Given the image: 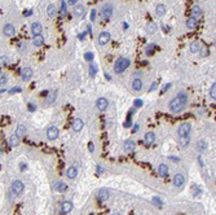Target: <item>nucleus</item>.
<instances>
[{"instance_id":"obj_1","label":"nucleus","mask_w":216,"mask_h":215,"mask_svg":"<svg viewBox=\"0 0 216 215\" xmlns=\"http://www.w3.org/2000/svg\"><path fill=\"white\" fill-rule=\"evenodd\" d=\"M188 101H189V97H188V95L185 94V92H180V94H177L176 97H173L170 101V105H168L170 112L173 113V114L180 113L181 110L188 105Z\"/></svg>"},{"instance_id":"obj_2","label":"nucleus","mask_w":216,"mask_h":215,"mask_svg":"<svg viewBox=\"0 0 216 215\" xmlns=\"http://www.w3.org/2000/svg\"><path fill=\"white\" fill-rule=\"evenodd\" d=\"M131 65V60L127 57H120L118 58L117 61H115L114 64V71L115 74H122L123 71H126V70L128 69V66Z\"/></svg>"},{"instance_id":"obj_3","label":"nucleus","mask_w":216,"mask_h":215,"mask_svg":"<svg viewBox=\"0 0 216 215\" xmlns=\"http://www.w3.org/2000/svg\"><path fill=\"white\" fill-rule=\"evenodd\" d=\"M100 16H101L102 20H110L111 16H113V5L109 4V3L104 4L101 10H100Z\"/></svg>"},{"instance_id":"obj_4","label":"nucleus","mask_w":216,"mask_h":215,"mask_svg":"<svg viewBox=\"0 0 216 215\" xmlns=\"http://www.w3.org/2000/svg\"><path fill=\"white\" fill-rule=\"evenodd\" d=\"M177 133L180 138H189L192 133V124L190 123H182L177 128Z\"/></svg>"},{"instance_id":"obj_5","label":"nucleus","mask_w":216,"mask_h":215,"mask_svg":"<svg viewBox=\"0 0 216 215\" xmlns=\"http://www.w3.org/2000/svg\"><path fill=\"white\" fill-rule=\"evenodd\" d=\"M24 188H25L24 183H22L21 180H14L12 183V187H10V191H12L13 194L18 196V194H21L22 192H24Z\"/></svg>"},{"instance_id":"obj_6","label":"nucleus","mask_w":216,"mask_h":215,"mask_svg":"<svg viewBox=\"0 0 216 215\" xmlns=\"http://www.w3.org/2000/svg\"><path fill=\"white\" fill-rule=\"evenodd\" d=\"M58 135H60V131L56 126L48 127V130H47V139L48 140H56L58 138Z\"/></svg>"},{"instance_id":"obj_7","label":"nucleus","mask_w":216,"mask_h":215,"mask_svg":"<svg viewBox=\"0 0 216 215\" xmlns=\"http://www.w3.org/2000/svg\"><path fill=\"white\" fill-rule=\"evenodd\" d=\"M110 39H111L110 32L109 31H102L101 34L98 35V44L104 47V46H106V44L110 42Z\"/></svg>"},{"instance_id":"obj_8","label":"nucleus","mask_w":216,"mask_h":215,"mask_svg":"<svg viewBox=\"0 0 216 215\" xmlns=\"http://www.w3.org/2000/svg\"><path fill=\"white\" fill-rule=\"evenodd\" d=\"M32 77V69L29 68V66H26V68H24L21 70V78L24 82H29L30 79H31Z\"/></svg>"},{"instance_id":"obj_9","label":"nucleus","mask_w":216,"mask_h":215,"mask_svg":"<svg viewBox=\"0 0 216 215\" xmlns=\"http://www.w3.org/2000/svg\"><path fill=\"white\" fill-rule=\"evenodd\" d=\"M73 13L75 14V17H78V18H83L84 14H85V8L82 4H75L74 5V9H73Z\"/></svg>"},{"instance_id":"obj_10","label":"nucleus","mask_w":216,"mask_h":215,"mask_svg":"<svg viewBox=\"0 0 216 215\" xmlns=\"http://www.w3.org/2000/svg\"><path fill=\"white\" fill-rule=\"evenodd\" d=\"M184 184H185V176L182 174H176L173 177V185L176 188H181L184 187Z\"/></svg>"},{"instance_id":"obj_11","label":"nucleus","mask_w":216,"mask_h":215,"mask_svg":"<svg viewBox=\"0 0 216 215\" xmlns=\"http://www.w3.org/2000/svg\"><path fill=\"white\" fill-rule=\"evenodd\" d=\"M3 34H4L5 36H9V38H12V36H14V34H16V29H14L13 25L7 24L4 27H3Z\"/></svg>"},{"instance_id":"obj_12","label":"nucleus","mask_w":216,"mask_h":215,"mask_svg":"<svg viewBox=\"0 0 216 215\" xmlns=\"http://www.w3.org/2000/svg\"><path fill=\"white\" fill-rule=\"evenodd\" d=\"M84 127V122L80 119V118H75V119L73 121V124H71V128L74 130L75 132H79L82 131V128Z\"/></svg>"},{"instance_id":"obj_13","label":"nucleus","mask_w":216,"mask_h":215,"mask_svg":"<svg viewBox=\"0 0 216 215\" xmlns=\"http://www.w3.org/2000/svg\"><path fill=\"white\" fill-rule=\"evenodd\" d=\"M61 210H62V214H69L73 210V202L69 201V200H65L61 203Z\"/></svg>"},{"instance_id":"obj_14","label":"nucleus","mask_w":216,"mask_h":215,"mask_svg":"<svg viewBox=\"0 0 216 215\" xmlns=\"http://www.w3.org/2000/svg\"><path fill=\"white\" fill-rule=\"evenodd\" d=\"M107 105H109V101H107L106 99H104V97H100L97 101H96V106H97V109L100 110V112H104V110L107 108Z\"/></svg>"},{"instance_id":"obj_15","label":"nucleus","mask_w":216,"mask_h":215,"mask_svg":"<svg viewBox=\"0 0 216 215\" xmlns=\"http://www.w3.org/2000/svg\"><path fill=\"white\" fill-rule=\"evenodd\" d=\"M109 197H110V193H109V191H107V189H100V191L97 192V198H98V201H101V202L107 201V200H109Z\"/></svg>"},{"instance_id":"obj_16","label":"nucleus","mask_w":216,"mask_h":215,"mask_svg":"<svg viewBox=\"0 0 216 215\" xmlns=\"http://www.w3.org/2000/svg\"><path fill=\"white\" fill-rule=\"evenodd\" d=\"M124 149H126V152H128V153H132V152L136 149V143L131 139L126 140L124 141Z\"/></svg>"},{"instance_id":"obj_17","label":"nucleus","mask_w":216,"mask_h":215,"mask_svg":"<svg viewBox=\"0 0 216 215\" xmlns=\"http://www.w3.org/2000/svg\"><path fill=\"white\" fill-rule=\"evenodd\" d=\"M26 132H27V128H26V126L25 124H20L16 128V132H14V135H16L18 139H21V138H24V136L26 135Z\"/></svg>"},{"instance_id":"obj_18","label":"nucleus","mask_w":216,"mask_h":215,"mask_svg":"<svg viewBox=\"0 0 216 215\" xmlns=\"http://www.w3.org/2000/svg\"><path fill=\"white\" fill-rule=\"evenodd\" d=\"M43 31V27L42 25H40V22H34V24L31 25V32L32 35H40Z\"/></svg>"},{"instance_id":"obj_19","label":"nucleus","mask_w":216,"mask_h":215,"mask_svg":"<svg viewBox=\"0 0 216 215\" xmlns=\"http://www.w3.org/2000/svg\"><path fill=\"white\" fill-rule=\"evenodd\" d=\"M76 175H78V167L76 166H70L68 169V171H66V176L69 179H75Z\"/></svg>"},{"instance_id":"obj_20","label":"nucleus","mask_w":216,"mask_h":215,"mask_svg":"<svg viewBox=\"0 0 216 215\" xmlns=\"http://www.w3.org/2000/svg\"><path fill=\"white\" fill-rule=\"evenodd\" d=\"M197 25H198V21H197V18L194 17H189L187 20V27L189 29V30H194V29L197 27Z\"/></svg>"},{"instance_id":"obj_21","label":"nucleus","mask_w":216,"mask_h":215,"mask_svg":"<svg viewBox=\"0 0 216 215\" xmlns=\"http://www.w3.org/2000/svg\"><path fill=\"white\" fill-rule=\"evenodd\" d=\"M132 90L136 91V92H139V91L143 90V80L139 79V78L133 79V82H132Z\"/></svg>"},{"instance_id":"obj_22","label":"nucleus","mask_w":216,"mask_h":215,"mask_svg":"<svg viewBox=\"0 0 216 215\" xmlns=\"http://www.w3.org/2000/svg\"><path fill=\"white\" fill-rule=\"evenodd\" d=\"M32 44H34L35 47H42L44 44V38L43 35H34V38H32Z\"/></svg>"},{"instance_id":"obj_23","label":"nucleus","mask_w":216,"mask_h":215,"mask_svg":"<svg viewBox=\"0 0 216 215\" xmlns=\"http://www.w3.org/2000/svg\"><path fill=\"white\" fill-rule=\"evenodd\" d=\"M201 49H202V44H201V42H198V40H195V42H193L190 44V52L192 53H197V52H199Z\"/></svg>"},{"instance_id":"obj_24","label":"nucleus","mask_w":216,"mask_h":215,"mask_svg":"<svg viewBox=\"0 0 216 215\" xmlns=\"http://www.w3.org/2000/svg\"><path fill=\"white\" fill-rule=\"evenodd\" d=\"M47 14L51 18L56 17V14H57V8H56L54 4H49L47 7Z\"/></svg>"},{"instance_id":"obj_25","label":"nucleus","mask_w":216,"mask_h":215,"mask_svg":"<svg viewBox=\"0 0 216 215\" xmlns=\"http://www.w3.org/2000/svg\"><path fill=\"white\" fill-rule=\"evenodd\" d=\"M158 172H159V175H161L162 177H166L167 175H168V166L165 165V163L159 165V167H158Z\"/></svg>"},{"instance_id":"obj_26","label":"nucleus","mask_w":216,"mask_h":215,"mask_svg":"<svg viewBox=\"0 0 216 215\" xmlns=\"http://www.w3.org/2000/svg\"><path fill=\"white\" fill-rule=\"evenodd\" d=\"M192 13H193V17H194V18H199V17L203 14V10L201 9V7H199L198 4H195V5H193Z\"/></svg>"},{"instance_id":"obj_27","label":"nucleus","mask_w":216,"mask_h":215,"mask_svg":"<svg viewBox=\"0 0 216 215\" xmlns=\"http://www.w3.org/2000/svg\"><path fill=\"white\" fill-rule=\"evenodd\" d=\"M155 14H157L158 17H163L166 14V7L165 4H158L157 8H155Z\"/></svg>"},{"instance_id":"obj_28","label":"nucleus","mask_w":216,"mask_h":215,"mask_svg":"<svg viewBox=\"0 0 216 215\" xmlns=\"http://www.w3.org/2000/svg\"><path fill=\"white\" fill-rule=\"evenodd\" d=\"M66 189H68V185H66L65 183H62V181H58V183H56V184H54V191L60 192V193L65 192Z\"/></svg>"},{"instance_id":"obj_29","label":"nucleus","mask_w":216,"mask_h":215,"mask_svg":"<svg viewBox=\"0 0 216 215\" xmlns=\"http://www.w3.org/2000/svg\"><path fill=\"white\" fill-rule=\"evenodd\" d=\"M155 141V133L154 132H148L146 135H145V143L146 144H149V145H150V144H153Z\"/></svg>"},{"instance_id":"obj_30","label":"nucleus","mask_w":216,"mask_h":215,"mask_svg":"<svg viewBox=\"0 0 216 215\" xmlns=\"http://www.w3.org/2000/svg\"><path fill=\"white\" fill-rule=\"evenodd\" d=\"M197 149H198V152H201V153L206 152V149H207V141L206 140H199L198 144H197Z\"/></svg>"},{"instance_id":"obj_31","label":"nucleus","mask_w":216,"mask_h":215,"mask_svg":"<svg viewBox=\"0 0 216 215\" xmlns=\"http://www.w3.org/2000/svg\"><path fill=\"white\" fill-rule=\"evenodd\" d=\"M157 24H154V22H151V24H149L146 26V32L148 34H154L155 31H157Z\"/></svg>"},{"instance_id":"obj_32","label":"nucleus","mask_w":216,"mask_h":215,"mask_svg":"<svg viewBox=\"0 0 216 215\" xmlns=\"http://www.w3.org/2000/svg\"><path fill=\"white\" fill-rule=\"evenodd\" d=\"M18 144H20V139H18L16 135H12V136H10V138H9V145L14 148V147H17Z\"/></svg>"},{"instance_id":"obj_33","label":"nucleus","mask_w":216,"mask_h":215,"mask_svg":"<svg viewBox=\"0 0 216 215\" xmlns=\"http://www.w3.org/2000/svg\"><path fill=\"white\" fill-rule=\"evenodd\" d=\"M7 82H8V75L4 74V73H1V74H0V87L5 86Z\"/></svg>"},{"instance_id":"obj_34","label":"nucleus","mask_w":216,"mask_h":215,"mask_svg":"<svg viewBox=\"0 0 216 215\" xmlns=\"http://www.w3.org/2000/svg\"><path fill=\"white\" fill-rule=\"evenodd\" d=\"M9 64V58L7 56H1L0 57V68H4V66H7Z\"/></svg>"},{"instance_id":"obj_35","label":"nucleus","mask_w":216,"mask_h":215,"mask_svg":"<svg viewBox=\"0 0 216 215\" xmlns=\"http://www.w3.org/2000/svg\"><path fill=\"white\" fill-rule=\"evenodd\" d=\"M154 51H155V44H149L148 46V48H146V54L148 56H151L153 53H154Z\"/></svg>"},{"instance_id":"obj_36","label":"nucleus","mask_w":216,"mask_h":215,"mask_svg":"<svg viewBox=\"0 0 216 215\" xmlns=\"http://www.w3.org/2000/svg\"><path fill=\"white\" fill-rule=\"evenodd\" d=\"M210 97L211 99H216V83L214 82V84L211 86V88H210Z\"/></svg>"},{"instance_id":"obj_37","label":"nucleus","mask_w":216,"mask_h":215,"mask_svg":"<svg viewBox=\"0 0 216 215\" xmlns=\"http://www.w3.org/2000/svg\"><path fill=\"white\" fill-rule=\"evenodd\" d=\"M96 73H97V68H96V65H89V75L91 77H95Z\"/></svg>"},{"instance_id":"obj_38","label":"nucleus","mask_w":216,"mask_h":215,"mask_svg":"<svg viewBox=\"0 0 216 215\" xmlns=\"http://www.w3.org/2000/svg\"><path fill=\"white\" fill-rule=\"evenodd\" d=\"M84 57H85V60L87 61H93V53H92V52H87V53L84 54Z\"/></svg>"},{"instance_id":"obj_39","label":"nucleus","mask_w":216,"mask_h":215,"mask_svg":"<svg viewBox=\"0 0 216 215\" xmlns=\"http://www.w3.org/2000/svg\"><path fill=\"white\" fill-rule=\"evenodd\" d=\"M54 100H56V92H53V94H52V95L49 96V99H47V101H46V102H47V104H52V102L54 101Z\"/></svg>"},{"instance_id":"obj_40","label":"nucleus","mask_w":216,"mask_h":215,"mask_svg":"<svg viewBox=\"0 0 216 215\" xmlns=\"http://www.w3.org/2000/svg\"><path fill=\"white\" fill-rule=\"evenodd\" d=\"M189 143V138H180V145L185 147Z\"/></svg>"},{"instance_id":"obj_41","label":"nucleus","mask_w":216,"mask_h":215,"mask_svg":"<svg viewBox=\"0 0 216 215\" xmlns=\"http://www.w3.org/2000/svg\"><path fill=\"white\" fill-rule=\"evenodd\" d=\"M96 20V10L95 9H92V12H91V21L93 22Z\"/></svg>"},{"instance_id":"obj_42","label":"nucleus","mask_w":216,"mask_h":215,"mask_svg":"<svg viewBox=\"0 0 216 215\" xmlns=\"http://www.w3.org/2000/svg\"><path fill=\"white\" fill-rule=\"evenodd\" d=\"M153 202H154V203H157V205H158V206H161V205H162V202H161V200H159L158 197H154V198H153Z\"/></svg>"},{"instance_id":"obj_43","label":"nucleus","mask_w":216,"mask_h":215,"mask_svg":"<svg viewBox=\"0 0 216 215\" xmlns=\"http://www.w3.org/2000/svg\"><path fill=\"white\" fill-rule=\"evenodd\" d=\"M137 106H143V100H136L135 101V108Z\"/></svg>"},{"instance_id":"obj_44","label":"nucleus","mask_w":216,"mask_h":215,"mask_svg":"<svg viewBox=\"0 0 216 215\" xmlns=\"http://www.w3.org/2000/svg\"><path fill=\"white\" fill-rule=\"evenodd\" d=\"M88 149H89V152H91V153L95 150V145H93V143H89V144H88Z\"/></svg>"},{"instance_id":"obj_45","label":"nucleus","mask_w":216,"mask_h":215,"mask_svg":"<svg viewBox=\"0 0 216 215\" xmlns=\"http://www.w3.org/2000/svg\"><path fill=\"white\" fill-rule=\"evenodd\" d=\"M96 169H97V174H104V167H102V166L98 165Z\"/></svg>"},{"instance_id":"obj_46","label":"nucleus","mask_w":216,"mask_h":215,"mask_svg":"<svg viewBox=\"0 0 216 215\" xmlns=\"http://www.w3.org/2000/svg\"><path fill=\"white\" fill-rule=\"evenodd\" d=\"M155 88H157V82H154V83H153V84H151V87H150V88H149V92H151V91H154V90H155Z\"/></svg>"},{"instance_id":"obj_47","label":"nucleus","mask_w":216,"mask_h":215,"mask_svg":"<svg viewBox=\"0 0 216 215\" xmlns=\"http://www.w3.org/2000/svg\"><path fill=\"white\" fill-rule=\"evenodd\" d=\"M31 13H32V10H25L24 16H25V17H29V16H31Z\"/></svg>"},{"instance_id":"obj_48","label":"nucleus","mask_w":216,"mask_h":215,"mask_svg":"<svg viewBox=\"0 0 216 215\" xmlns=\"http://www.w3.org/2000/svg\"><path fill=\"white\" fill-rule=\"evenodd\" d=\"M29 110H30V112H34V110H35V106L32 105V104H29Z\"/></svg>"},{"instance_id":"obj_49","label":"nucleus","mask_w":216,"mask_h":215,"mask_svg":"<svg viewBox=\"0 0 216 215\" xmlns=\"http://www.w3.org/2000/svg\"><path fill=\"white\" fill-rule=\"evenodd\" d=\"M10 94H14V92H21V88H13V90L9 91Z\"/></svg>"},{"instance_id":"obj_50","label":"nucleus","mask_w":216,"mask_h":215,"mask_svg":"<svg viewBox=\"0 0 216 215\" xmlns=\"http://www.w3.org/2000/svg\"><path fill=\"white\" fill-rule=\"evenodd\" d=\"M26 167H27V166H26L25 163H21V165H20V169H21V171H25V169H26Z\"/></svg>"},{"instance_id":"obj_51","label":"nucleus","mask_w":216,"mask_h":215,"mask_svg":"<svg viewBox=\"0 0 216 215\" xmlns=\"http://www.w3.org/2000/svg\"><path fill=\"white\" fill-rule=\"evenodd\" d=\"M170 158L172 159V161H175V162H179V161H180V158H179V157H172V155H171Z\"/></svg>"},{"instance_id":"obj_52","label":"nucleus","mask_w":216,"mask_h":215,"mask_svg":"<svg viewBox=\"0 0 216 215\" xmlns=\"http://www.w3.org/2000/svg\"><path fill=\"white\" fill-rule=\"evenodd\" d=\"M78 1H79V0H69V3H70V4H74V5H75V4H78Z\"/></svg>"},{"instance_id":"obj_53","label":"nucleus","mask_w":216,"mask_h":215,"mask_svg":"<svg viewBox=\"0 0 216 215\" xmlns=\"http://www.w3.org/2000/svg\"><path fill=\"white\" fill-rule=\"evenodd\" d=\"M170 87H171V84H170V83H168V84H166V87H165V88H163V91H162V92H166V91H167V90H168V88H170Z\"/></svg>"},{"instance_id":"obj_54","label":"nucleus","mask_w":216,"mask_h":215,"mask_svg":"<svg viewBox=\"0 0 216 215\" xmlns=\"http://www.w3.org/2000/svg\"><path fill=\"white\" fill-rule=\"evenodd\" d=\"M113 215H122V214H120V213H119V211H115V213H114Z\"/></svg>"}]
</instances>
